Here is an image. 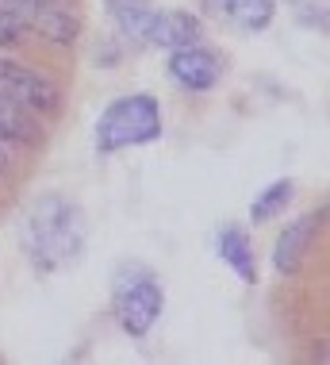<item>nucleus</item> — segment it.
Returning a JSON list of instances; mask_svg holds the SVG:
<instances>
[{
	"instance_id": "nucleus-1",
	"label": "nucleus",
	"mask_w": 330,
	"mask_h": 365,
	"mask_svg": "<svg viewBox=\"0 0 330 365\" xmlns=\"http://www.w3.org/2000/svg\"><path fill=\"white\" fill-rule=\"evenodd\" d=\"M19 239H24V250L38 273H62L81 262L85 254V242H88L85 208L69 196L50 192L27 212Z\"/></svg>"
},
{
	"instance_id": "nucleus-2",
	"label": "nucleus",
	"mask_w": 330,
	"mask_h": 365,
	"mask_svg": "<svg viewBox=\"0 0 330 365\" xmlns=\"http://www.w3.org/2000/svg\"><path fill=\"white\" fill-rule=\"evenodd\" d=\"M158 139H162V104L150 93L119 96L96 120V150L100 154H115V150H127V146H146Z\"/></svg>"
},
{
	"instance_id": "nucleus-3",
	"label": "nucleus",
	"mask_w": 330,
	"mask_h": 365,
	"mask_svg": "<svg viewBox=\"0 0 330 365\" xmlns=\"http://www.w3.org/2000/svg\"><path fill=\"white\" fill-rule=\"evenodd\" d=\"M112 308H115L119 327L135 334V339L154 331V323L162 319V308H165V289L154 277V269L123 265L112 281Z\"/></svg>"
},
{
	"instance_id": "nucleus-4",
	"label": "nucleus",
	"mask_w": 330,
	"mask_h": 365,
	"mask_svg": "<svg viewBox=\"0 0 330 365\" xmlns=\"http://www.w3.org/2000/svg\"><path fill=\"white\" fill-rule=\"evenodd\" d=\"M0 96L16 101L19 108L35 115H50L62 108V88H58L54 77H46L43 70H31L24 62H12V58L0 54Z\"/></svg>"
},
{
	"instance_id": "nucleus-5",
	"label": "nucleus",
	"mask_w": 330,
	"mask_h": 365,
	"mask_svg": "<svg viewBox=\"0 0 330 365\" xmlns=\"http://www.w3.org/2000/svg\"><path fill=\"white\" fill-rule=\"evenodd\" d=\"M27 31H38L54 46H73L81 35V19L66 0H0Z\"/></svg>"
},
{
	"instance_id": "nucleus-6",
	"label": "nucleus",
	"mask_w": 330,
	"mask_h": 365,
	"mask_svg": "<svg viewBox=\"0 0 330 365\" xmlns=\"http://www.w3.org/2000/svg\"><path fill=\"white\" fill-rule=\"evenodd\" d=\"M169 77L181 88H188V93H207V88L219 85L223 66H219V58L212 51H204L200 43H192V46H177V51L169 54Z\"/></svg>"
},
{
	"instance_id": "nucleus-7",
	"label": "nucleus",
	"mask_w": 330,
	"mask_h": 365,
	"mask_svg": "<svg viewBox=\"0 0 330 365\" xmlns=\"http://www.w3.org/2000/svg\"><path fill=\"white\" fill-rule=\"evenodd\" d=\"M319 235V215H299L296 223H288L281 231V239L273 246V265L277 273H296L304 265L307 250H311V239Z\"/></svg>"
},
{
	"instance_id": "nucleus-8",
	"label": "nucleus",
	"mask_w": 330,
	"mask_h": 365,
	"mask_svg": "<svg viewBox=\"0 0 330 365\" xmlns=\"http://www.w3.org/2000/svg\"><path fill=\"white\" fill-rule=\"evenodd\" d=\"M200 4L212 16H219L223 24L238 27V31H262L277 16L273 0H200Z\"/></svg>"
},
{
	"instance_id": "nucleus-9",
	"label": "nucleus",
	"mask_w": 330,
	"mask_h": 365,
	"mask_svg": "<svg viewBox=\"0 0 330 365\" xmlns=\"http://www.w3.org/2000/svg\"><path fill=\"white\" fill-rule=\"evenodd\" d=\"M108 12H112L119 35L131 38V43H146V46H150V35H154L158 16H162L150 0H108Z\"/></svg>"
},
{
	"instance_id": "nucleus-10",
	"label": "nucleus",
	"mask_w": 330,
	"mask_h": 365,
	"mask_svg": "<svg viewBox=\"0 0 330 365\" xmlns=\"http://www.w3.org/2000/svg\"><path fill=\"white\" fill-rule=\"evenodd\" d=\"M219 258H223L231 269L242 277L246 284L257 281V262H254V242L242 227H223L219 231Z\"/></svg>"
},
{
	"instance_id": "nucleus-11",
	"label": "nucleus",
	"mask_w": 330,
	"mask_h": 365,
	"mask_svg": "<svg viewBox=\"0 0 330 365\" xmlns=\"http://www.w3.org/2000/svg\"><path fill=\"white\" fill-rule=\"evenodd\" d=\"M200 43V19L192 12H162L154 24V35H150V46H165V51H177V46H192Z\"/></svg>"
},
{
	"instance_id": "nucleus-12",
	"label": "nucleus",
	"mask_w": 330,
	"mask_h": 365,
	"mask_svg": "<svg viewBox=\"0 0 330 365\" xmlns=\"http://www.w3.org/2000/svg\"><path fill=\"white\" fill-rule=\"evenodd\" d=\"M292 192H296L292 181H273L265 192H257L254 204H249V220L269 223V220H277V215H284V208L292 204Z\"/></svg>"
},
{
	"instance_id": "nucleus-13",
	"label": "nucleus",
	"mask_w": 330,
	"mask_h": 365,
	"mask_svg": "<svg viewBox=\"0 0 330 365\" xmlns=\"http://www.w3.org/2000/svg\"><path fill=\"white\" fill-rule=\"evenodd\" d=\"M24 38H27V27L0 4V51H12V46H19Z\"/></svg>"
}]
</instances>
